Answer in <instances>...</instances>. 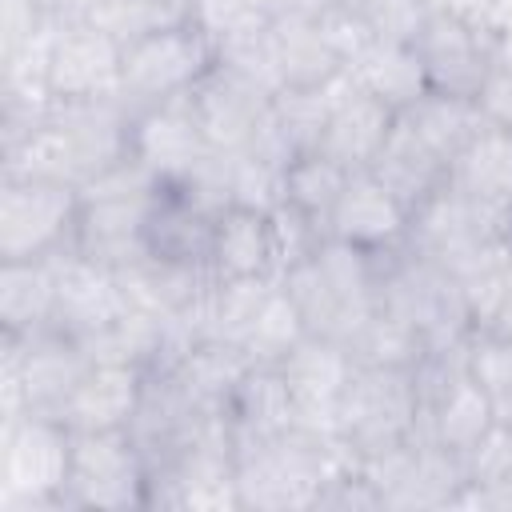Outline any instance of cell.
Here are the masks:
<instances>
[{"label": "cell", "instance_id": "1", "mask_svg": "<svg viewBox=\"0 0 512 512\" xmlns=\"http://www.w3.org/2000/svg\"><path fill=\"white\" fill-rule=\"evenodd\" d=\"M128 128L132 108L124 100L52 104L28 136L0 148V176H52L84 188L128 160Z\"/></svg>", "mask_w": 512, "mask_h": 512}, {"label": "cell", "instance_id": "2", "mask_svg": "<svg viewBox=\"0 0 512 512\" xmlns=\"http://www.w3.org/2000/svg\"><path fill=\"white\" fill-rule=\"evenodd\" d=\"M352 464L356 456L336 432L292 424L236 448V504L240 512H316L324 488Z\"/></svg>", "mask_w": 512, "mask_h": 512}, {"label": "cell", "instance_id": "3", "mask_svg": "<svg viewBox=\"0 0 512 512\" xmlns=\"http://www.w3.org/2000/svg\"><path fill=\"white\" fill-rule=\"evenodd\" d=\"M280 284L296 300L312 336L352 344V336L380 308V256L324 236L300 264L280 276Z\"/></svg>", "mask_w": 512, "mask_h": 512}, {"label": "cell", "instance_id": "4", "mask_svg": "<svg viewBox=\"0 0 512 512\" xmlns=\"http://www.w3.org/2000/svg\"><path fill=\"white\" fill-rule=\"evenodd\" d=\"M160 188L164 184L132 156L96 176L92 184H84L72 252L100 260L116 272L128 268L136 256H144V228Z\"/></svg>", "mask_w": 512, "mask_h": 512}, {"label": "cell", "instance_id": "5", "mask_svg": "<svg viewBox=\"0 0 512 512\" xmlns=\"http://www.w3.org/2000/svg\"><path fill=\"white\" fill-rule=\"evenodd\" d=\"M380 308L408 320L432 352H460L472 340V316L460 280L436 260L412 252L408 244L380 256Z\"/></svg>", "mask_w": 512, "mask_h": 512}, {"label": "cell", "instance_id": "6", "mask_svg": "<svg viewBox=\"0 0 512 512\" xmlns=\"http://www.w3.org/2000/svg\"><path fill=\"white\" fill-rule=\"evenodd\" d=\"M72 464V432L56 416L20 412L4 420V512H64V484Z\"/></svg>", "mask_w": 512, "mask_h": 512}, {"label": "cell", "instance_id": "7", "mask_svg": "<svg viewBox=\"0 0 512 512\" xmlns=\"http://www.w3.org/2000/svg\"><path fill=\"white\" fill-rule=\"evenodd\" d=\"M336 436L356 460L380 456L420 436V376L400 368L356 364L336 408Z\"/></svg>", "mask_w": 512, "mask_h": 512}, {"label": "cell", "instance_id": "8", "mask_svg": "<svg viewBox=\"0 0 512 512\" xmlns=\"http://www.w3.org/2000/svg\"><path fill=\"white\" fill-rule=\"evenodd\" d=\"M152 468L132 428L72 432V464L64 512H128L148 508Z\"/></svg>", "mask_w": 512, "mask_h": 512}, {"label": "cell", "instance_id": "9", "mask_svg": "<svg viewBox=\"0 0 512 512\" xmlns=\"http://www.w3.org/2000/svg\"><path fill=\"white\" fill-rule=\"evenodd\" d=\"M416 376H420V440L468 464V456L496 432L500 416L488 392L480 388V380L468 372L464 348L432 352L416 368Z\"/></svg>", "mask_w": 512, "mask_h": 512}, {"label": "cell", "instance_id": "10", "mask_svg": "<svg viewBox=\"0 0 512 512\" xmlns=\"http://www.w3.org/2000/svg\"><path fill=\"white\" fill-rule=\"evenodd\" d=\"M80 188L52 176H0V260H56L72 248Z\"/></svg>", "mask_w": 512, "mask_h": 512}, {"label": "cell", "instance_id": "11", "mask_svg": "<svg viewBox=\"0 0 512 512\" xmlns=\"http://www.w3.org/2000/svg\"><path fill=\"white\" fill-rule=\"evenodd\" d=\"M212 68H216V44L192 20L160 32H144L136 40H124L120 100L136 112L148 104L188 96Z\"/></svg>", "mask_w": 512, "mask_h": 512}, {"label": "cell", "instance_id": "12", "mask_svg": "<svg viewBox=\"0 0 512 512\" xmlns=\"http://www.w3.org/2000/svg\"><path fill=\"white\" fill-rule=\"evenodd\" d=\"M92 356L80 340L48 328L28 340H0V384H4V420L20 412L60 416L72 388L88 372Z\"/></svg>", "mask_w": 512, "mask_h": 512}, {"label": "cell", "instance_id": "13", "mask_svg": "<svg viewBox=\"0 0 512 512\" xmlns=\"http://www.w3.org/2000/svg\"><path fill=\"white\" fill-rule=\"evenodd\" d=\"M356 464L376 488L380 508H460L468 488V464L420 436Z\"/></svg>", "mask_w": 512, "mask_h": 512}, {"label": "cell", "instance_id": "14", "mask_svg": "<svg viewBox=\"0 0 512 512\" xmlns=\"http://www.w3.org/2000/svg\"><path fill=\"white\" fill-rule=\"evenodd\" d=\"M408 248L436 260L440 268H448L456 276V272L472 268L476 260H484L500 248H512V244H508V228L500 220H492L468 196H460L452 184H444L440 192H432L424 204L412 208Z\"/></svg>", "mask_w": 512, "mask_h": 512}, {"label": "cell", "instance_id": "15", "mask_svg": "<svg viewBox=\"0 0 512 512\" xmlns=\"http://www.w3.org/2000/svg\"><path fill=\"white\" fill-rule=\"evenodd\" d=\"M120 76H124V40L116 32H108L100 20L56 24L44 60V88L52 104L120 100Z\"/></svg>", "mask_w": 512, "mask_h": 512}, {"label": "cell", "instance_id": "16", "mask_svg": "<svg viewBox=\"0 0 512 512\" xmlns=\"http://www.w3.org/2000/svg\"><path fill=\"white\" fill-rule=\"evenodd\" d=\"M428 88L432 92H448V96H480V84L488 80L496 56H500V36L484 24H472L456 12L432 8V16L424 20L420 36L412 40Z\"/></svg>", "mask_w": 512, "mask_h": 512}, {"label": "cell", "instance_id": "17", "mask_svg": "<svg viewBox=\"0 0 512 512\" xmlns=\"http://www.w3.org/2000/svg\"><path fill=\"white\" fill-rule=\"evenodd\" d=\"M132 300L124 288V276L100 260H88L80 252H60L56 256V308H52V328L80 340L84 348L108 336L124 316Z\"/></svg>", "mask_w": 512, "mask_h": 512}, {"label": "cell", "instance_id": "18", "mask_svg": "<svg viewBox=\"0 0 512 512\" xmlns=\"http://www.w3.org/2000/svg\"><path fill=\"white\" fill-rule=\"evenodd\" d=\"M216 148L208 144L192 96H176L164 104H148L132 112L128 156L144 164L164 188L184 184Z\"/></svg>", "mask_w": 512, "mask_h": 512}, {"label": "cell", "instance_id": "19", "mask_svg": "<svg viewBox=\"0 0 512 512\" xmlns=\"http://www.w3.org/2000/svg\"><path fill=\"white\" fill-rule=\"evenodd\" d=\"M276 368H280V376L288 384V396L296 404V424L336 432V408H340L344 388L356 372V360H352L348 344L308 332Z\"/></svg>", "mask_w": 512, "mask_h": 512}, {"label": "cell", "instance_id": "20", "mask_svg": "<svg viewBox=\"0 0 512 512\" xmlns=\"http://www.w3.org/2000/svg\"><path fill=\"white\" fill-rule=\"evenodd\" d=\"M200 116V128L216 152H252L260 148L272 116V92L224 72L220 64L188 92Z\"/></svg>", "mask_w": 512, "mask_h": 512}, {"label": "cell", "instance_id": "21", "mask_svg": "<svg viewBox=\"0 0 512 512\" xmlns=\"http://www.w3.org/2000/svg\"><path fill=\"white\" fill-rule=\"evenodd\" d=\"M408 224H412V208L388 184H380L372 172H352L328 216L324 236L384 256L408 244Z\"/></svg>", "mask_w": 512, "mask_h": 512}, {"label": "cell", "instance_id": "22", "mask_svg": "<svg viewBox=\"0 0 512 512\" xmlns=\"http://www.w3.org/2000/svg\"><path fill=\"white\" fill-rule=\"evenodd\" d=\"M144 388H148V372L140 364L92 360L56 420H64L68 432L132 428V420H136V412L144 404Z\"/></svg>", "mask_w": 512, "mask_h": 512}, {"label": "cell", "instance_id": "23", "mask_svg": "<svg viewBox=\"0 0 512 512\" xmlns=\"http://www.w3.org/2000/svg\"><path fill=\"white\" fill-rule=\"evenodd\" d=\"M392 128H396V112L344 76L332 92V112L320 136V152L336 160L344 172H368Z\"/></svg>", "mask_w": 512, "mask_h": 512}, {"label": "cell", "instance_id": "24", "mask_svg": "<svg viewBox=\"0 0 512 512\" xmlns=\"http://www.w3.org/2000/svg\"><path fill=\"white\" fill-rule=\"evenodd\" d=\"M448 184L508 228L512 224V128L484 120L476 136L448 164Z\"/></svg>", "mask_w": 512, "mask_h": 512}, {"label": "cell", "instance_id": "25", "mask_svg": "<svg viewBox=\"0 0 512 512\" xmlns=\"http://www.w3.org/2000/svg\"><path fill=\"white\" fill-rule=\"evenodd\" d=\"M248 368H252V360H248L236 344L200 336L196 344H188V348H184L164 372H156V376H164V380L180 392V400H184L188 408L208 412V416H224V408H228V400H232V392L240 388V380H244Z\"/></svg>", "mask_w": 512, "mask_h": 512}, {"label": "cell", "instance_id": "26", "mask_svg": "<svg viewBox=\"0 0 512 512\" xmlns=\"http://www.w3.org/2000/svg\"><path fill=\"white\" fill-rule=\"evenodd\" d=\"M208 276H212V280L280 276L272 216L248 212V208H224V212L216 216V224H212Z\"/></svg>", "mask_w": 512, "mask_h": 512}, {"label": "cell", "instance_id": "27", "mask_svg": "<svg viewBox=\"0 0 512 512\" xmlns=\"http://www.w3.org/2000/svg\"><path fill=\"white\" fill-rule=\"evenodd\" d=\"M272 48L280 64V88H332L348 76L344 56L328 40L320 20H272Z\"/></svg>", "mask_w": 512, "mask_h": 512}, {"label": "cell", "instance_id": "28", "mask_svg": "<svg viewBox=\"0 0 512 512\" xmlns=\"http://www.w3.org/2000/svg\"><path fill=\"white\" fill-rule=\"evenodd\" d=\"M56 260H0V340H28L52 328Z\"/></svg>", "mask_w": 512, "mask_h": 512}, {"label": "cell", "instance_id": "29", "mask_svg": "<svg viewBox=\"0 0 512 512\" xmlns=\"http://www.w3.org/2000/svg\"><path fill=\"white\" fill-rule=\"evenodd\" d=\"M228 432L240 444H256L268 436H280L296 424V404L288 396V384L280 376L276 364H252L240 380V388L232 392L228 408H224Z\"/></svg>", "mask_w": 512, "mask_h": 512}, {"label": "cell", "instance_id": "30", "mask_svg": "<svg viewBox=\"0 0 512 512\" xmlns=\"http://www.w3.org/2000/svg\"><path fill=\"white\" fill-rule=\"evenodd\" d=\"M212 224H216V216L204 212L200 204H192L184 192L160 188V196H156V204H152V212H148L144 252H148V256H164V260H180V264H200V268H208Z\"/></svg>", "mask_w": 512, "mask_h": 512}, {"label": "cell", "instance_id": "31", "mask_svg": "<svg viewBox=\"0 0 512 512\" xmlns=\"http://www.w3.org/2000/svg\"><path fill=\"white\" fill-rule=\"evenodd\" d=\"M368 172L380 184H388L408 208L424 204L432 192H440L448 184V160H440L400 116H396V128L384 140V148L376 152V160H372Z\"/></svg>", "mask_w": 512, "mask_h": 512}, {"label": "cell", "instance_id": "32", "mask_svg": "<svg viewBox=\"0 0 512 512\" xmlns=\"http://www.w3.org/2000/svg\"><path fill=\"white\" fill-rule=\"evenodd\" d=\"M348 80L356 88H364L368 96H376L380 104H388L396 116L408 112L428 92V76H424L416 48L412 44H388V40H372L348 64Z\"/></svg>", "mask_w": 512, "mask_h": 512}, {"label": "cell", "instance_id": "33", "mask_svg": "<svg viewBox=\"0 0 512 512\" xmlns=\"http://www.w3.org/2000/svg\"><path fill=\"white\" fill-rule=\"evenodd\" d=\"M332 88H280L272 96V116H268V132L260 140V148L252 152H272L280 160L304 156V152H320V136L332 112Z\"/></svg>", "mask_w": 512, "mask_h": 512}, {"label": "cell", "instance_id": "34", "mask_svg": "<svg viewBox=\"0 0 512 512\" xmlns=\"http://www.w3.org/2000/svg\"><path fill=\"white\" fill-rule=\"evenodd\" d=\"M400 120L440 156V160H456V152L476 136V128L484 124V112L472 96H448V92H424L408 112H400Z\"/></svg>", "mask_w": 512, "mask_h": 512}, {"label": "cell", "instance_id": "35", "mask_svg": "<svg viewBox=\"0 0 512 512\" xmlns=\"http://www.w3.org/2000/svg\"><path fill=\"white\" fill-rule=\"evenodd\" d=\"M348 352H352V360H356L360 368H400V372H416V368L428 360L424 336H420L408 320H400V316H392V312H384V308H376V312L368 316V324L352 336Z\"/></svg>", "mask_w": 512, "mask_h": 512}, {"label": "cell", "instance_id": "36", "mask_svg": "<svg viewBox=\"0 0 512 512\" xmlns=\"http://www.w3.org/2000/svg\"><path fill=\"white\" fill-rule=\"evenodd\" d=\"M348 176L352 172H344L324 152L292 156L288 168H284V204L296 208L300 216H308L316 228H328V216H332V208H336Z\"/></svg>", "mask_w": 512, "mask_h": 512}, {"label": "cell", "instance_id": "37", "mask_svg": "<svg viewBox=\"0 0 512 512\" xmlns=\"http://www.w3.org/2000/svg\"><path fill=\"white\" fill-rule=\"evenodd\" d=\"M304 336H308L304 316H300L296 300L288 296V288L276 280L272 292H268V300L260 304V312H256V320H252V328H248V336L240 340V352H244L252 364H280Z\"/></svg>", "mask_w": 512, "mask_h": 512}, {"label": "cell", "instance_id": "38", "mask_svg": "<svg viewBox=\"0 0 512 512\" xmlns=\"http://www.w3.org/2000/svg\"><path fill=\"white\" fill-rule=\"evenodd\" d=\"M284 168L288 160L272 152H232V180H228V208L248 212H280L284 208Z\"/></svg>", "mask_w": 512, "mask_h": 512}, {"label": "cell", "instance_id": "39", "mask_svg": "<svg viewBox=\"0 0 512 512\" xmlns=\"http://www.w3.org/2000/svg\"><path fill=\"white\" fill-rule=\"evenodd\" d=\"M464 364L488 392L500 424H512V340L500 332H472L464 344Z\"/></svg>", "mask_w": 512, "mask_h": 512}, {"label": "cell", "instance_id": "40", "mask_svg": "<svg viewBox=\"0 0 512 512\" xmlns=\"http://www.w3.org/2000/svg\"><path fill=\"white\" fill-rule=\"evenodd\" d=\"M216 64L264 92H280V64H276V48H272V32L256 28L244 36H228L216 44Z\"/></svg>", "mask_w": 512, "mask_h": 512}, {"label": "cell", "instance_id": "41", "mask_svg": "<svg viewBox=\"0 0 512 512\" xmlns=\"http://www.w3.org/2000/svg\"><path fill=\"white\" fill-rule=\"evenodd\" d=\"M120 40H136L144 32H160L188 20V0H104L96 16Z\"/></svg>", "mask_w": 512, "mask_h": 512}, {"label": "cell", "instance_id": "42", "mask_svg": "<svg viewBox=\"0 0 512 512\" xmlns=\"http://www.w3.org/2000/svg\"><path fill=\"white\" fill-rule=\"evenodd\" d=\"M356 12L368 24L372 40L412 44L420 36L424 20L432 16V0H364Z\"/></svg>", "mask_w": 512, "mask_h": 512}, {"label": "cell", "instance_id": "43", "mask_svg": "<svg viewBox=\"0 0 512 512\" xmlns=\"http://www.w3.org/2000/svg\"><path fill=\"white\" fill-rule=\"evenodd\" d=\"M480 112L488 124H500V128H512V48H504L488 72V80L480 84V96H476Z\"/></svg>", "mask_w": 512, "mask_h": 512}, {"label": "cell", "instance_id": "44", "mask_svg": "<svg viewBox=\"0 0 512 512\" xmlns=\"http://www.w3.org/2000/svg\"><path fill=\"white\" fill-rule=\"evenodd\" d=\"M48 24H80V20H96L104 0H28Z\"/></svg>", "mask_w": 512, "mask_h": 512}, {"label": "cell", "instance_id": "45", "mask_svg": "<svg viewBox=\"0 0 512 512\" xmlns=\"http://www.w3.org/2000/svg\"><path fill=\"white\" fill-rule=\"evenodd\" d=\"M488 332H500V336H508V340H512V280H508L504 304H500V312H496V320H492V328H488Z\"/></svg>", "mask_w": 512, "mask_h": 512}, {"label": "cell", "instance_id": "46", "mask_svg": "<svg viewBox=\"0 0 512 512\" xmlns=\"http://www.w3.org/2000/svg\"><path fill=\"white\" fill-rule=\"evenodd\" d=\"M332 4H340V8H352V12H356V8L364 4V0H332Z\"/></svg>", "mask_w": 512, "mask_h": 512}, {"label": "cell", "instance_id": "47", "mask_svg": "<svg viewBox=\"0 0 512 512\" xmlns=\"http://www.w3.org/2000/svg\"><path fill=\"white\" fill-rule=\"evenodd\" d=\"M508 244H512V224H508Z\"/></svg>", "mask_w": 512, "mask_h": 512}]
</instances>
